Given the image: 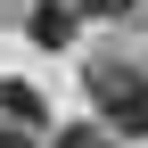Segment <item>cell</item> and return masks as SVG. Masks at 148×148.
Returning a JSON list of instances; mask_svg holds the SVG:
<instances>
[{
	"label": "cell",
	"instance_id": "6da1fadb",
	"mask_svg": "<svg viewBox=\"0 0 148 148\" xmlns=\"http://www.w3.org/2000/svg\"><path fill=\"white\" fill-rule=\"evenodd\" d=\"M90 90H99V115L115 132H148V74L132 66H90Z\"/></svg>",
	"mask_w": 148,
	"mask_h": 148
},
{
	"label": "cell",
	"instance_id": "7a4b0ae2",
	"mask_svg": "<svg viewBox=\"0 0 148 148\" xmlns=\"http://www.w3.org/2000/svg\"><path fill=\"white\" fill-rule=\"evenodd\" d=\"M74 16H82V8H66V0H41V8H33V41H41V49H58L66 33H74Z\"/></svg>",
	"mask_w": 148,
	"mask_h": 148
},
{
	"label": "cell",
	"instance_id": "277c9868",
	"mask_svg": "<svg viewBox=\"0 0 148 148\" xmlns=\"http://www.w3.org/2000/svg\"><path fill=\"white\" fill-rule=\"evenodd\" d=\"M74 8H82V16H123L132 0H74Z\"/></svg>",
	"mask_w": 148,
	"mask_h": 148
},
{
	"label": "cell",
	"instance_id": "3957f363",
	"mask_svg": "<svg viewBox=\"0 0 148 148\" xmlns=\"http://www.w3.org/2000/svg\"><path fill=\"white\" fill-rule=\"evenodd\" d=\"M58 148H115V140H107V132H90V123H82V132H58Z\"/></svg>",
	"mask_w": 148,
	"mask_h": 148
},
{
	"label": "cell",
	"instance_id": "5b68a950",
	"mask_svg": "<svg viewBox=\"0 0 148 148\" xmlns=\"http://www.w3.org/2000/svg\"><path fill=\"white\" fill-rule=\"evenodd\" d=\"M0 148H25V132H8V123H0Z\"/></svg>",
	"mask_w": 148,
	"mask_h": 148
}]
</instances>
